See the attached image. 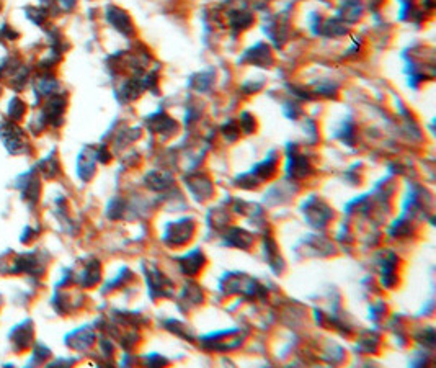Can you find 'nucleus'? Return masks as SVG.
I'll use <instances>...</instances> for the list:
<instances>
[{
  "label": "nucleus",
  "mask_w": 436,
  "mask_h": 368,
  "mask_svg": "<svg viewBox=\"0 0 436 368\" xmlns=\"http://www.w3.org/2000/svg\"><path fill=\"white\" fill-rule=\"evenodd\" d=\"M25 111H27V106H25V103L22 100L15 99L12 100V103H10V108H8V115L12 116V120L18 121L22 120V116L25 115Z\"/></svg>",
  "instance_id": "nucleus-2"
},
{
  "label": "nucleus",
  "mask_w": 436,
  "mask_h": 368,
  "mask_svg": "<svg viewBox=\"0 0 436 368\" xmlns=\"http://www.w3.org/2000/svg\"><path fill=\"white\" fill-rule=\"evenodd\" d=\"M0 136L5 142V147L12 152V154H22L27 151V139H25L23 130L15 125V123H3L2 130H0Z\"/></svg>",
  "instance_id": "nucleus-1"
}]
</instances>
